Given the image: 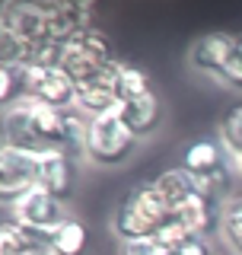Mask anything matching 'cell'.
I'll return each instance as SVG.
<instances>
[{
    "label": "cell",
    "mask_w": 242,
    "mask_h": 255,
    "mask_svg": "<svg viewBox=\"0 0 242 255\" xmlns=\"http://www.w3.org/2000/svg\"><path fill=\"white\" fill-rule=\"evenodd\" d=\"M70 137V109H51L35 99H22L6 109L3 118V143H13L29 153L67 150Z\"/></svg>",
    "instance_id": "cell-1"
},
{
    "label": "cell",
    "mask_w": 242,
    "mask_h": 255,
    "mask_svg": "<svg viewBox=\"0 0 242 255\" xmlns=\"http://www.w3.org/2000/svg\"><path fill=\"white\" fill-rule=\"evenodd\" d=\"M169 223H172V207L163 201V195L156 191L153 182H140L121 198L112 227L124 243H134V239L156 236Z\"/></svg>",
    "instance_id": "cell-2"
},
{
    "label": "cell",
    "mask_w": 242,
    "mask_h": 255,
    "mask_svg": "<svg viewBox=\"0 0 242 255\" xmlns=\"http://www.w3.org/2000/svg\"><path fill=\"white\" fill-rule=\"evenodd\" d=\"M140 137L124 125L118 112L86 122V156L99 166H121L134 156Z\"/></svg>",
    "instance_id": "cell-3"
},
{
    "label": "cell",
    "mask_w": 242,
    "mask_h": 255,
    "mask_svg": "<svg viewBox=\"0 0 242 255\" xmlns=\"http://www.w3.org/2000/svg\"><path fill=\"white\" fill-rule=\"evenodd\" d=\"M35 185H38V153L3 143V153H0V198H3V204L13 207Z\"/></svg>",
    "instance_id": "cell-4"
},
{
    "label": "cell",
    "mask_w": 242,
    "mask_h": 255,
    "mask_svg": "<svg viewBox=\"0 0 242 255\" xmlns=\"http://www.w3.org/2000/svg\"><path fill=\"white\" fill-rule=\"evenodd\" d=\"M0 32L16 35L26 48H35L38 42L48 38V13L45 0L42 3H29V0H10L0 10Z\"/></svg>",
    "instance_id": "cell-5"
},
{
    "label": "cell",
    "mask_w": 242,
    "mask_h": 255,
    "mask_svg": "<svg viewBox=\"0 0 242 255\" xmlns=\"http://www.w3.org/2000/svg\"><path fill=\"white\" fill-rule=\"evenodd\" d=\"M26 99H35L51 109H74L77 86L64 77L61 67H32V64H26Z\"/></svg>",
    "instance_id": "cell-6"
},
{
    "label": "cell",
    "mask_w": 242,
    "mask_h": 255,
    "mask_svg": "<svg viewBox=\"0 0 242 255\" xmlns=\"http://www.w3.org/2000/svg\"><path fill=\"white\" fill-rule=\"evenodd\" d=\"M48 13V38L58 45H67L77 32L96 26V6L93 3H77V0H45Z\"/></svg>",
    "instance_id": "cell-7"
},
{
    "label": "cell",
    "mask_w": 242,
    "mask_h": 255,
    "mask_svg": "<svg viewBox=\"0 0 242 255\" xmlns=\"http://www.w3.org/2000/svg\"><path fill=\"white\" fill-rule=\"evenodd\" d=\"M172 220L179 223L188 236H204L211 239L214 233L223 230V204L204 195H191L185 204L172 211Z\"/></svg>",
    "instance_id": "cell-8"
},
{
    "label": "cell",
    "mask_w": 242,
    "mask_h": 255,
    "mask_svg": "<svg viewBox=\"0 0 242 255\" xmlns=\"http://www.w3.org/2000/svg\"><path fill=\"white\" fill-rule=\"evenodd\" d=\"M10 211H13V220L29 223V227H38V230H54L58 223H64L70 217V214L64 211V201H58L54 195H48V191L38 188V185L32 191H26Z\"/></svg>",
    "instance_id": "cell-9"
},
{
    "label": "cell",
    "mask_w": 242,
    "mask_h": 255,
    "mask_svg": "<svg viewBox=\"0 0 242 255\" xmlns=\"http://www.w3.org/2000/svg\"><path fill=\"white\" fill-rule=\"evenodd\" d=\"M230 153L220 140H195L185 147L182 169L191 172L195 179H223L230 175Z\"/></svg>",
    "instance_id": "cell-10"
},
{
    "label": "cell",
    "mask_w": 242,
    "mask_h": 255,
    "mask_svg": "<svg viewBox=\"0 0 242 255\" xmlns=\"http://www.w3.org/2000/svg\"><path fill=\"white\" fill-rule=\"evenodd\" d=\"M233 45H236V35L233 32H207V35H201L191 42L188 48V64L201 74H211L220 80L223 74V64H227Z\"/></svg>",
    "instance_id": "cell-11"
},
{
    "label": "cell",
    "mask_w": 242,
    "mask_h": 255,
    "mask_svg": "<svg viewBox=\"0 0 242 255\" xmlns=\"http://www.w3.org/2000/svg\"><path fill=\"white\" fill-rule=\"evenodd\" d=\"M38 188H45L64 204L74 198V159L64 150L38 153Z\"/></svg>",
    "instance_id": "cell-12"
},
{
    "label": "cell",
    "mask_w": 242,
    "mask_h": 255,
    "mask_svg": "<svg viewBox=\"0 0 242 255\" xmlns=\"http://www.w3.org/2000/svg\"><path fill=\"white\" fill-rule=\"evenodd\" d=\"M118 115L124 118V125L143 140V137H150V134L159 128V122H163V102H159L156 93H147V96H140V99L121 102Z\"/></svg>",
    "instance_id": "cell-13"
},
{
    "label": "cell",
    "mask_w": 242,
    "mask_h": 255,
    "mask_svg": "<svg viewBox=\"0 0 242 255\" xmlns=\"http://www.w3.org/2000/svg\"><path fill=\"white\" fill-rule=\"evenodd\" d=\"M64 48L86 54V58H93L96 64H102V67H112L115 61H121L118 54H115V42H112V38H109L99 26H90V29L77 32V35L70 38V42L64 45Z\"/></svg>",
    "instance_id": "cell-14"
},
{
    "label": "cell",
    "mask_w": 242,
    "mask_h": 255,
    "mask_svg": "<svg viewBox=\"0 0 242 255\" xmlns=\"http://www.w3.org/2000/svg\"><path fill=\"white\" fill-rule=\"evenodd\" d=\"M109 86H112V93L118 96V102H131V99H140V96L153 93L150 74L143 67H137V64H127V61H118Z\"/></svg>",
    "instance_id": "cell-15"
},
{
    "label": "cell",
    "mask_w": 242,
    "mask_h": 255,
    "mask_svg": "<svg viewBox=\"0 0 242 255\" xmlns=\"http://www.w3.org/2000/svg\"><path fill=\"white\" fill-rule=\"evenodd\" d=\"M153 185H156V191L163 195V201L172 207H179V204H185L191 195H198V179L191 172H185L182 166H175V169H163L156 175V179H150Z\"/></svg>",
    "instance_id": "cell-16"
},
{
    "label": "cell",
    "mask_w": 242,
    "mask_h": 255,
    "mask_svg": "<svg viewBox=\"0 0 242 255\" xmlns=\"http://www.w3.org/2000/svg\"><path fill=\"white\" fill-rule=\"evenodd\" d=\"M74 109L86 118H99V115H109V112H118L121 102H118V96L112 93L109 83H93V86H80L77 90V106Z\"/></svg>",
    "instance_id": "cell-17"
},
{
    "label": "cell",
    "mask_w": 242,
    "mask_h": 255,
    "mask_svg": "<svg viewBox=\"0 0 242 255\" xmlns=\"http://www.w3.org/2000/svg\"><path fill=\"white\" fill-rule=\"evenodd\" d=\"M86 249H90V230L83 227V220L67 217L54 227V239H51L54 255H86Z\"/></svg>",
    "instance_id": "cell-18"
},
{
    "label": "cell",
    "mask_w": 242,
    "mask_h": 255,
    "mask_svg": "<svg viewBox=\"0 0 242 255\" xmlns=\"http://www.w3.org/2000/svg\"><path fill=\"white\" fill-rule=\"evenodd\" d=\"M22 99H26V67L0 64V102H3V109H13Z\"/></svg>",
    "instance_id": "cell-19"
},
{
    "label": "cell",
    "mask_w": 242,
    "mask_h": 255,
    "mask_svg": "<svg viewBox=\"0 0 242 255\" xmlns=\"http://www.w3.org/2000/svg\"><path fill=\"white\" fill-rule=\"evenodd\" d=\"M223 239L236 255H242V195H233L223 204Z\"/></svg>",
    "instance_id": "cell-20"
},
{
    "label": "cell",
    "mask_w": 242,
    "mask_h": 255,
    "mask_svg": "<svg viewBox=\"0 0 242 255\" xmlns=\"http://www.w3.org/2000/svg\"><path fill=\"white\" fill-rule=\"evenodd\" d=\"M220 143L233 159H242V106L230 109L220 122Z\"/></svg>",
    "instance_id": "cell-21"
},
{
    "label": "cell",
    "mask_w": 242,
    "mask_h": 255,
    "mask_svg": "<svg viewBox=\"0 0 242 255\" xmlns=\"http://www.w3.org/2000/svg\"><path fill=\"white\" fill-rule=\"evenodd\" d=\"M220 80L227 86H233V90H242V32L236 35V45H233L230 58H227V64H223Z\"/></svg>",
    "instance_id": "cell-22"
},
{
    "label": "cell",
    "mask_w": 242,
    "mask_h": 255,
    "mask_svg": "<svg viewBox=\"0 0 242 255\" xmlns=\"http://www.w3.org/2000/svg\"><path fill=\"white\" fill-rule=\"evenodd\" d=\"M172 255H214V243L204 239V236H188L175 246Z\"/></svg>",
    "instance_id": "cell-23"
},
{
    "label": "cell",
    "mask_w": 242,
    "mask_h": 255,
    "mask_svg": "<svg viewBox=\"0 0 242 255\" xmlns=\"http://www.w3.org/2000/svg\"><path fill=\"white\" fill-rule=\"evenodd\" d=\"M124 255H169V252L159 246L156 236H150V239H134V243H124Z\"/></svg>",
    "instance_id": "cell-24"
},
{
    "label": "cell",
    "mask_w": 242,
    "mask_h": 255,
    "mask_svg": "<svg viewBox=\"0 0 242 255\" xmlns=\"http://www.w3.org/2000/svg\"><path fill=\"white\" fill-rule=\"evenodd\" d=\"M239 169H242V159H239Z\"/></svg>",
    "instance_id": "cell-25"
}]
</instances>
